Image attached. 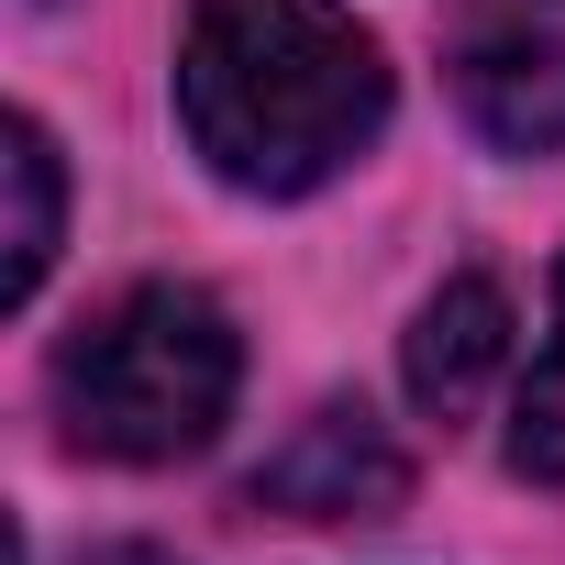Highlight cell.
<instances>
[{"instance_id":"6da1fadb","label":"cell","mask_w":565,"mask_h":565,"mask_svg":"<svg viewBox=\"0 0 565 565\" xmlns=\"http://www.w3.org/2000/svg\"><path fill=\"white\" fill-rule=\"evenodd\" d=\"M178 122L211 178L255 200H300L377 145L388 45L344 0H189Z\"/></svg>"},{"instance_id":"7a4b0ae2","label":"cell","mask_w":565,"mask_h":565,"mask_svg":"<svg viewBox=\"0 0 565 565\" xmlns=\"http://www.w3.org/2000/svg\"><path fill=\"white\" fill-rule=\"evenodd\" d=\"M244 377V344L222 322V300L178 289V277H145L111 311H89L56 344V411L67 444L111 455V466H178L222 433Z\"/></svg>"},{"instance_id":"3957f363","label":"cell","mask_w":565,"mask_h":565,"mask_svg":"<svg viewBox=\"0 0 565 565\" xmlns=\"http://www.w3.org/2000/svg\"><path fill=\"white\" fill-rule=\"evenodd\" d=\"M455 100L488 145L554 156L565 145V0H455Z\"/></svg>"},{"instance_id":"277c9868","label":"cell","mask_w":565,"mask_h":565,"mask_svg":"<svg viewBox=\"0 0 565 565\" xmlns=\"http://www.w3.org/2000/svg\"><path fill=\"white\" fill-rule=\"evenodd\" d=\"M411 499V455L388 444V422L366 399L311 411L289 444L255 466V510H289V521H377Z\"/></svg>"},{"instance_id":"5b68a950","label":"cell","mask_w":565,"mask_h":565,"mask_svg":"<svg viewBox=\"0 0 565 565\" xmlns=\"http://www.w3.org/2000/svg\"><path fill=\"white\" fill-rule=\"evenodd\" d=\"M411 399L422 411H477L488 399V377L510 366V289L499 277H444V289L422 300V322H411Z\"/></svg>"},{"instance_id":"8992f818","label":"cell","mask_w":565,"mask_h":565,"mask_svg":"<svg viewBox=\"0 0 565 565\" xmlns=\"http://www.w3.org/2000/svg\"><path fill=\"white\" fill-rule=\"evenodd\" d=\"M0 189H12V222H0V300H34L45 266H56V222H67V178H56V145L34 111H12V134H0Z\"/></svg>"},{"instance_id":"52a82bcc","label":"cell","mask_w":565,"mask_h":565,"mask_svg":"<svg viewBox=\"0 0 565 565\" xmlns=\"http://www.w3.org/2000/svg\"><path fill=\"white\" fill-rule=\"evenodd\" d=\"M510 466L543 477V488L565 477V266H554V333H543V355L510 399Z\"/></svg>"},{"instance_id":"ba28073f","label":"cell","mask_w":565,"mask_h":565,"mask_svg":"<svg viewBox=\"0 0 565 565\" xmlns=\"http://www.w3.org/2000/svg\"><path fill=\"white\" fill-rule=\"evenodd\" d=\"M89 565H167V554H134V543H122V554H89Z\"/></svg>"}]
</instances>
